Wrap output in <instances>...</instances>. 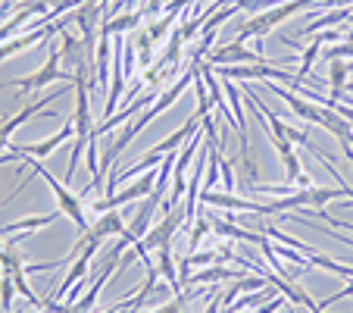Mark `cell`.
I'll use <instances>...</instances> for the list:
<instances>
[{
	"mask_svg": "<svg viewBox=\"0 0 353 313\" xmlns=\"http://www.w3.org/2000/svg\"><path fill=\"white\" fill-rule=\"evenodd\" d=\"M26 167H32L34 176H41V179L50 185V191H54V198H57V210H60L63 216H69V220L79 226V235L88 232V229H91V222H88V216H85V204H81V194H72L60 179H57L54 173H47L44 163L34 160V157H26Z\"/></svg>",
	"mask_w": 353,
	"mask_h": 313,
	"instance_id": "obj_1",
	"label": "cell"
},
{
	"mask_svg": "<svg viewBox=\"0 0 353 313\" xmlns=\"http://www.w3.org/2000/svg\"><path fill=\"white\" fill-rule=\"evenodd\" d=\"M72 79H75V73L63 69V54H60V47H57V50L47 54V63L38 69V73L22 75V79H13V85L26 94V91H38V88L54 85V82H72Z\"/></svg>",
	"mask_w": 353,
	"mask_h": 313,
	"instance_id": "obj_2",
	"label": "cell"
},
{
	"mask_svg": "<svg viewBox=\"0 0 353 313\" xmlns=\"http://www.w3.org/2000/svg\"><path fill=\"white\" fill-rule=\"evenodd\" d=\"M203 63H210V66H250V63H266V54H260V50H247L241 41H232V44L216 47Z\"/></svg>",
	"mask_w": 353,
	"mask_h": 313,
	"instance_id": "obj_3",
	"label": "cell"
},
{
	"mask_svg": "<svg viewBox=\"0 0 353 313\" xmlns=\"http://www.w3.org/2000/svg\"><path fill=\"white\" fill-rule=\"evenodd\" d=\"M179 229H185V207L169 210V214L144 235V247H147V251H160V247L172 245V238H175V232H179Z\"/></svg>",
	"mask_w": 353,
	"mask_h": 313,
	"instance_id": "obj_4",
	"label": "cell"
},
{
	"mask_svg": "<svg viewBox=\"0 0 353 313\" xmlns=\"http://www.w3.org/2000/svg\"><path fill=\"white\" fill-rule=\"evenodd\" d=\"M319 126L325 129L328 135H334V138H338V144H341V151H344V157L353 163V126H350V122H347L334 107H322Z\"/></svg>",
	"mask_w": 353,
	"mask_h": 313,
	"instance_id": "obj_5",
	"label": "cell"
},
{
	"mask_svg": "<svg viewBox=\"0 0 353 313\" xmlns=\"http://www.w3.org/2000/svg\"><path fill=\"white\" fill-rule=\"evenodd\" d=\"M75 135V122H66V126L60 129V132L54 135V138L47 141H38V144H10V151L19 157V160H26V157H34V160H44V157H50V153L57 151L60 144H66L69 138Z\"/></svg>",
	"mask_w": 353,
	"mask_h": 313,
	"instance_id": "obj_6",
	"label": "cell"
},
{
	"mask_svg": "<svg viewBox=\"0 0 353 313\" xmlns=\"http://www.w3.org/2000/svg\"><path fill=\"white\" fill-rule=\"evenodd\" d=\"M122 232H125V220L119 216V210H110V214H100L97 222H94L88 232H81L75 245H85V241L103 245V238H110V235H122Z\"/></svg>",
	"mask_w": 353,
	"mask_h": 313,
	"instance_id": "obj_7",
	"label": "cell"
},
{
	"mask_svg": "<svg viewBox=\"0 0 353 313\" xmlns=\"http://www.w3.org/2000/svg\"><path fill=\"white\" fill-rule=\"evenodd\" d=\"M266 88L275 94V97H281V100H285L288 107H291L294 113H297L303 122H313V126H319L322 107H313V104H310V100H303L297 91H291V88H281V85H275V82H266Z\"/></svg>",
	"mask_w": 353,
	"mask_h": 313,
	"instance_id": "obj_8",
	"label": "cell"
},
{
	"mask_svg": "<svg viewBox=\"0 0 353 313\" xmlns=\"http://www.w3.org/2000/svg\"><path fill=\"white\" fill-rule=\"evenodd\" d=\"M144 19H147L144 10H132V13H122V16H116V19L103 22V26H100V35L113 38V35H122V32H138Z\"/></svg>",
	"mask_w": 353,
	"mask_h": 313,
	"instance_id": "obj_9",
	"label": "cell"
},
{
	"mask_svg": "<svg viewBox=\"0 0 353 313\" xmlns=\"http://www.w3.org/2000/svg\"><path fill=\"white\" fill-rule=\"evenodd\" d=\"M228 279H241V273L238 269H232V267H219V263H213V267H203L200 273H191L188 276V282H185V288H191V285H203V282H228Z\"/></svg>",
	"mask_w": 353,
	"mask_h": 313,
	"instance_id": "obj_10",
	"label": "cell"
},
{
	"mask_svg": "<svg viewBox=\"0 0 353 313\" xmlns=\"http://www.w3.org/2000/svg\"><path fill=\"white\" fill-rule=\"evenodd\" d=\"M57 216H60V210H54V214H44V216H26V220H16V222H10V226H0V238H7V235H19V232L32 235L34 229L50 226Z\"/></svg>",
	"mask_w": 353,
	"mask_h": 313,
	"instance_id": "obj_11",
	"label": "cell"
},
{
	"mask_svg": "<svg viewBox=\"0 0 353 313\" xmlns=\"http://www.w3.org/2000/svg\"><path fill=\"white\" fill-rule=\"evenodd\" d=\"M341 22H350V10L347 7H338V10H332V13L313 19L307 28H300V35H303V38H313V35H319V28H338Z\"/></svg>",
	"mask_w": 353,
	"mask_h": 313,
	"instance_id": "obj_12",
	"label": "cell"
},
{
	"mask_svg": "<svg viewBox=\"0 0 353 313\" xmlns=\"http://www.w3.org/2000/svg\"><path fill=\"white\" fill-rule=\"evenodd\" d=\"M310 263H313V267L328 269V273H334V276H344V279H353V267H344V263H334V260H328L325 254H319V251L310 254Z\"/></svg>",
	"mask_w": 353,
	"mask_h": 313,
	"instance_id": "obj_13",
	"label": "cell"
},
{
	"mask_svg": "<svg viewBox=\"0 0 353 313\" xmlns=\"http://www.w3.org/2000/svg\"><path fill=\"white\" fill-rule=\"evenodd\" d=\"M191 301H194V292H191V288H185V292H179L172 301H169V304L157 307V310H150V313H181L188 304H191Z\"/></svg>",
	"mask_w": 353,
	"mask_h": 313,
	"instance_id": "obj_14",
	"label": "cell"
},
{
	"mask_svg": "<svg viewBox=\"0 0 353 313\" xmlns=\"http://www.w3.org/2000/svg\"><path fill=\"white\" fill-rule=\"evenodd\" d=\"M13 279H10L7 273H3V279H0V307H3V313H10V304H13Z\"/></svg>",
	"mask_w": 353,
	"mask_h": 313,
	"instance_id": "obj_15",
	"label": "cell"
},
{
	"mask_svg": "<svg viewBox=\"0 0 353 313\" xmlns=\"http://www.w3.org/2000/svg\"><path fill=\"white\" fill-rule=\"evenodd\" d=\"M281 307H288V298H285V294H281V298L275 294V298H269L256 313H275V310H281Z\"/></svg>",
	"mask_w": 353,
	"mask_h": 313,
	"instance_id": "obj_16",
	"label": "cell"
},
{
	"mask_svg": "<svg viewBox=\"0 0 353 313\" xmlns=\"http://www.w3.org/2000/svg\"><path fill=\"white\" fill-rule=\"evenodd\" d=\"M347 94H350V97H353V82H347Z\"/></svg>",
	"mask_w": 353,
	"mask_h": 313,
	"instance_id": "obj_17",
	"label": "cell"
},
{
	"mask_svg": "<svg viewBox=\"0 0 353 313\" xmlns=\"http://www.w3.org/2000/svg\"><path fill=\"white\" fill-rule=\"evenodd\" d=\"M350 22H353V10H350Z\"/></svg>",
	"mask_w": 353,
	"mask_h": 313,
	"instance_id": "obj_18",
	"label": "cell"
},
{
	"mask_svg": "<svg viewBox=\"0 0 353 313\" xmlns=\"http://www.w3.org/2000/svg\"><path fill=\"white\" fill-rule=\"evenodd\" d=\"M350 200H353V198H350Z\"/></svg>",
	"mask_w": 353,
	"mask_h": 313,
	"instance_id": "obj_19",
	"label": "cell"
}]
</instances>
